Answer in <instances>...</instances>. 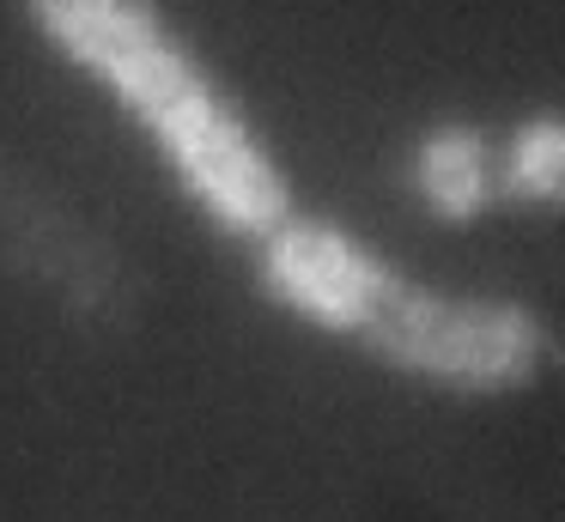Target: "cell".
Here are the masks:
<instances>
[{"mask_svg":"<svg viewBox=\"0 0 565 522\" xmlns=\"http://www.w3.org/2000/svg\"><path fill=\"white\" fill-rule=\"evenodd\" d=\"M50 36L116 85L128 109L152 128L183 182L237 231H280V177L256 152L225 97L177 49L147 0H31Z\"/></svg>","mask_w":565,"mask_h":522,"instance_id":"6da1fadb","label":"cell"},{"mask_svg":"<svg viewBox=\"0 0 565 522\" xmlns=\"http://www.w3.org/2000/svg\"><path fill=\"white\" fill-rule=\"evenodd\" d=\"M268 279L280 286L286 303H298L305 316H317L329 328H353V334H365L383 291L395 286L377 255H365L353 237H341L329 225H280L274 231Z\"/></svg>","mask_w":565,"mask_h":522,"instance_id":"3957f363","label":"cell"},{"mask_svg":"<svg viewBox=\"0 0 565 522\" xmlns=\"http://www.w3.org/2000/svg\"><path fill=\"white\" fill-rule=\"evenodd\" d=\"M365 340L383 359L407 371L444 376V383H511L529 371L541 334L523 310L487 298H444L395 279L383 291L377 316L365 322Z\"/></svg>","mask_w":565,"mask_h":522,"instance_id":"7a4b0ae2","label":"cell"},{"mask_svg":"<svg viewBox=\"0 0 565 522\" xmlns=\"http://www.w3.org/2000/svg\"><path fill=\"white\" fill-rule=\"evenodd\" d=\"M504 182L523 201H565V116H541L511 140Z\"/></svg>","mask_w":565,"mask_h":522,"instance_id":"5b68a950","label":"cell"},{"mask_svg":"<svg viewBox=\"0 0 565 522\" xmlns=\"http://www.w3.org/2000/svg\"><path fill=\"white\" fill-rule=\"evenodd\" d=\"M419 194L450 219L480 213V201L492 194V158L475 128H444L419 146Z\"/></svg>","mask_w":565,"mask_h":522,"instance_id":"277c9868","label":"cell"}]
</instances>
